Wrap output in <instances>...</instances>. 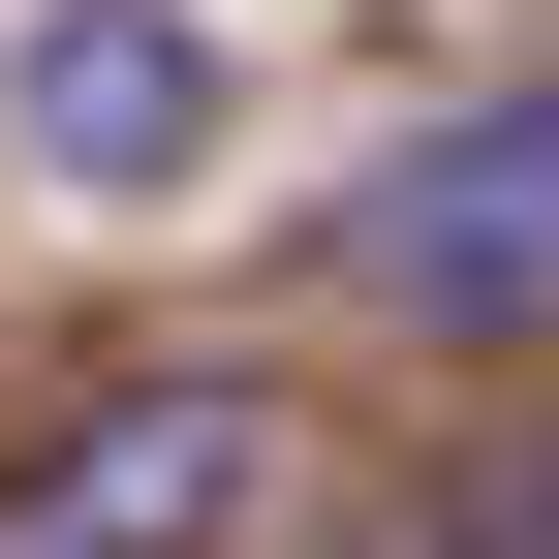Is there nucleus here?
Instances as JSON below:
<instances>
[{"label":"nucleus","mask_w":559,"mask_h":559,"mask_svg":"<svg viewBox=\"0 0 559 559\" xmlns=\"http://www.w3.org/2000/svg\"><path fill=\"white\" fill-rule=\"evenodd\" d=\"M0 124H32L62 187H187V124H218V32H187V0H32Z\"/></svg>","instance_id":"7ed1b4c3"},{"label":"nucleus","mask_w":559,"mask_h":559,"mask_svg":"<svg viewBox=\"0 0 559 559\" xmlns=\"http://www.w3.org/2000/svg\"><path fill=\"white\" fill-rule=\"evenodd\" d=\"M249 498H280V373H124L94 436L0 498V559H218Z\"/></svg>","instance_id":"f03ea898"},{"label":"nucleus","mask_w":559,"mask_h":559,"mask_svg":"<svg viewBox=\"0 0 559 559\" xmlns=\"http://www.w3.org/2000/svg\"><path fill=\"white\" fill-rule=\"evenodd\" d=\"M311 280H342L373 342H559V62L466 94V124H404V156L311 218Z\"/></svg>","instance_id":"f257e3e1"}]
</instances>
